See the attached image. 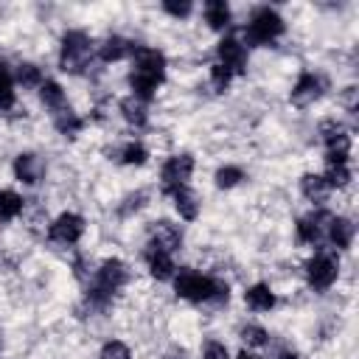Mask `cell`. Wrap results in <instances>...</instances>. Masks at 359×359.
<instances>
[{"label":"cell","mask_w":359,"mask_h":359,"mask_svg":"<svg viewBox=\"0 0 359 359\" xmlns=\"http://www.w3.org/2000/svg\"><path fill=\"white\" fill-rule=\"evenodd\" d=\"M165 79V53L157 48L135 45L132 50V73H129V87L132 95L140 98L143 104L151 101Z\"/></svg>","instance_id":"6da1fadb"},{"label":"cell","mask_w":359,"mask_h":359,"mask_svg":"<svg viewBox=\"0 0 359 359\" xmlns=\"http://www.w3.org/2000/svg\"><path fill=\"white\" fill-rule=\"evenodd\" d=\"M174 294L188 300V303H227L230 300V286L219 278L202 275L196 269H177L174 272Z\"/></svg>","instance_id":"7a4b0ae2"},{"label":"cell","mask_w":359,"mask_h":359,"mask_svg":"<svg viewBox=\"0 0 359 359\" xmlns=\"http://www.w3.org/2000/svg\"><path fill=\"white\" fill-rule=\"evenodd\" d=\"M129 283V266L121 258H107L98 264L93 283L87 286V300L93 306H107L115 292H121Z\"/></svg>","instance_id":"3957f363"},{"label":"cell","mask_w":359,"mask_h":359,"mask_svg":"<svg viewBox=\"0 0 359 359\" xmlns=\"http://www.w3.org/2000/svg\"><path fill=\"white\" fill-rule=\"evenodd\" d=\"M95 56V42L90 39L87 31H79V28H70L62 34V42H59V67L65 73H81Z\"/></svg>","instance_id":"277c9868"},{"label":"cell","mask_w":359,"mask_h":359,"mask_svg":"<svg viewBox=\"0 0 359 359\" xmlns=\"http://www.w3.org/2000/svg\"><path fill=\"white\" fill-rule=\"evenodd\" d=\"M283 31H286L283 17H280L272 6H258V8L250 14L247 25H244V45H252V48L272 45Z\"/></svg>","instance_id":"5b68a950"},{"label":"cell","mask_w":359,"mask_h":359,"mask_svg":"<svg viewBox=\"0 0 359 359\" xmlns=\"http://www.w3.org/2000/svg\"><path fill=\"white\" fill-rule=\"evenodd\" d=\"M303 272H306L309 289H314V292H328V289L337 283V278H339V261L334 258V252L320 250V252H314V255L306 261Z\"/></svg>","instance_id":"8992f818"},{"label":"cell","mask_w":359,"mask_h":359,"mask_svg":"<svg viewBox=\"0 0 359 359\" xmlns=\"http://www.w3.org/2000/svg\"><path fill=\"white\" fill-rule=\"evenodd\" d=\"M194 154H188V151H180V154H171L165 163H163V168H160V182H163V194H171V191H177V188H182V185H188V180H191V174H194Z\"/></svg>","instance_id":"52a82bcc"},{"label":"cell","mask_w":359,"mask_h":359,"mask_svg":"<svg viewBox=\"0 0 359 359\" xmlns=\"http://www.w3.org/2000/svg\"><path fill=\"white\" fill-rule=\"evenodd\" d=\"M84 227H87V222H84L81 213L65 210V213H59V216L48 224V238H50L53 244L73 247V244H79V238L84 236Z\"/></svg>","instance_id":"ba28073f"},{"label":"cell","mask_w":359,"mask_h":359,"mask_svg":"<svg viewBox=\"0 0 359 359\" xmlns=\"http://www.w3.org/2000/svg\"><path fill=\"white\" fill-rule=\"evenodd\" d=\"M216 56H219V65H224L233 76H241V73H247V59H250V53H247V45L238 39V36H222L219 39V45H216Z\"/></svg>","instance_id":"9c48e42d"},{"label":"cell","mask_w":359,"mask_h":359,"mask_svg":"<svg viewBox=\"0 0 359 359\" xmlns=\"http://www.w3.org/2000/svg\"><path fill=\"white\" fill-rule=\"evenodd\" d=\"M323 93H325L323 76H317V73H311V70H303V73L297 76V81L292 84L289 101H292L294 107H311L314 101L323 98Z\"/></svg>","instance_id":"30bf717a"},{"label":"cell","mask_w":359,"mask_h":359,"mask_svg":"<svg viewBox=\"0 0 359 359\" xmlns=\"http://www.w3.org/2000/svg\"><path fill=\"white\" fill-rule=\"evenodd\" d=\"M11 171H14V180H17V182H22V185H36V182L42 180V174H45V163H42V157L34 154V151H20V154L14 157Z\"/></svg>","instance_id":"8fae6325"},{"label":"cell","mask_w":359,"mask_h":359,"mask_svg":"<svg viewBox=\"0 0 359 359\" xmlns=\"http://www.w3.org/2000/svg\"><path fill=\"white\" fill-rule=\"evenodd\" d=\"M331 213L325 210H314L309 216H300L297 224H294V236L300 244H317L323 236H325V224H328Z\"/></svg>","instance_id":"7c38bea8"},{"label":"cell","mask_w":359,"mask_h":359,"mask_svg":"<svg viewBox=\"0 0 359 359\" xmlns=\"http://www.w3.org/2000/svg\"><path fill=\"white\" fill-rule=\"evenodd\" d=\"M320 140H323L325 151L351 154V135H348V129H345L339 121H334V118H328V121L320 123Z\"/></svg>","instance_id":"4fadbf2b"},{"label":"cell","mask_w":359,"mask_h":359,"mask_svg":"<svg viewBox=\"0 0 359 359\" xmlns=\"http://www.w3.org/2000/svg\"><path fill=\"white\" fill-rule=\"evenodd\" d=\"M182 227L180 224H171V222H157V227L151 230L149 236V244L146 247H154V250H163L168 255H174L180 247H182Z\"/></svg>","instance_id":"5bb4252c"},{"label":"cell","mask_w":359,"mask_h":359,"mask_svg":"<svg viewBox=\"0 0 359 359\" xmlns=\"http://www.w3.org/2000/svg\"><path fill=\"white\" fill-rule=\"evenodd\" d=\"M95 50H98V59H101V62L112 65V62H123V59H129L132 50H135V42L126 39V36H121V34H109L101 45H95Z\"/></svg>","instance_id":"9a60e30c"},{"label":"cell","mask_w":359,"mask_h":359,"mask_svg":"<svg viewBox=\"0 0 359 359\" xmlns=\"http://www.w3.org/2000/svg\"><path fill=\"white\" fill-rule=\"evenodd\" d=\"M353 236H356V227L348 216H331L328 224H325V238L331 247L337 250H348L353 244Z\"/></svg>","instance_id":"2e32d148"},{"label":"cell","mask_w":359,"mask_h":359,"mask_svg":"<svg viewBox=\"0 0 359 359\" xmlns=\"http://www.w3.org/2000/svg\"><path fill=\"white\" fill-rule=\"evenodd\" d=\"M143 261H146V269L154 280H171L177 266H174V255L163 252V250H154V247H146L143 250Z\"/></svg>","instance_id":"e0dca14e"},{"label":"cell","mask_w":359,"mask_h":359,"mask_svg":"<svg viewBox=\"0 0 359 359\" xmlns=\"http://www.w3.org/2000/svg\"><path fill=\"white\" fill-rule=\"evenodd\" d=\"M244 303H247V309L264 314V311H272V309H275L278 297H275V292L269 289V283H252V286L244 289Z\"/></svg>","instance_id":"ac0fdd59"},{"label":"cell","mask_w":359,"mask_h":359,"mask_svg":"<svg viewBox=\"0 0 359 359\" xmlns=\"http://www.w3.org/2000/svg\"><path fill=\"white\" fill-rule=\"evenodd\" d=\"M168 196L174 199V210L180 213V219H185V222H194V219L199 216V208H202V202H199V196H196V194H194L188 185H182V188L171 191Z\"/></svg>","instance_id":"d6986e66"},{"label":"cell","mask_w":359,"mask_h":359,"mask_svg":"<svg viewBox=\"0 0 359 359\" xmlns=\"http://www.w3.org/2000/svg\"><path fill=\"white\" fill-rule=\"evenodd\" d=\"M202 14H205L208 28H213V31H224V28H230L233 11H230V6H227L224 0H208L205 8H202Z\"/></svg>","instance_id":"ffe728a7"},{"label":"cell","mask_w":359,"mask_h":359,"mask_svg":"<svg viewBox=\"0 0 359 359\" xmlns=\"http://www.w3.org/2000/svg\"><path fill=\"white\" fill-rule=\"evenodd\" d=\"M300 194L309 199V202H314V205H323L325 199H328V194H331V188L325 185V180H323V174H303L300 177Z\"/></svg>","instance_id":"44dd1931"},{"label":"cell","mask_w":359,"mask_h":359,"mask_svg":"<svg viewBox=\"0 0 359 359\" xmlns=\"http://www.w3.org/2000/svg\"><path fill=\"white\" fill-rule=\"evenodd\" d=\"M118 109H121L123 121H126V123H132V126H137V129H143V126L149 123V109H146V104H143L140 98H135V95L121 98Z\"/></svg>","instance_id":"7402d4cb"},{"label":"cell","mask_w":359,"mask_h":359,"mask_svg":"<svg viewBox=\"0 0 359 359\" xmlns=\"http://www.w3.org/2000/svg\"><path fill=\"white\" fill-rule=\"evenodd\" d=\"M351 163L348 160H325V174H323V180H325V185L334 191V188H345L348 182H351Z\"/></svg>","instance_id":"603a6c76"},{"label":"cell","mask_w":359,"mask_h":359,"mask_svg":"<svg viewBox=\"0 0 359 359\" xmlns=\"http://www.w3.org/2000/svg\"><path fill=\"white\" fill-rule=\"evenodd\" d=\"M11 76H14V87H22V90H39V84L45 81L42 79V70L34 65V62H20L14 70H11Z\"/></svg>","instance_id":"cb8c5ba5"},{"label":"cell","mask_w":359,"mask_h":359,"mask_svg":"<svg viewBox=\"0 0 359 359\" xmlns=\"http://www.w3.org/2000/svg\"><path fill=\"white\" fill-rule=\"evenodd\" d=\"M36 93H39L42 107H48L50 112H59V109L65 107V87H62L56 79H45Z\"/></svg>","instance_id":"d4e9b609"},{"label":"cell","mask_w":359,"mask_h":359,"mask_svg":"<svg viewBox=\"0 0 359 359\" xmlns=\"http://www.w3.org/2000/svg\"><path fill=\"white\" fill-rule=\"evenodd\" d=\"M53 126H56L59 135H65V137H76V135L84 129V121H81L70 107H62L59 112H53Z\"/></svg>","instance_id":"484cf974"},{"label":"cell","mask_w":359,"mask_h":359,"mask_svg":"<svg viewBox=\"0 0 359 359\" xmlns=\"http://www.w3.org/2000/svg\"><path fill=\"white\" fill-rule=\"evenodd\" d=\"M25 208V199L17 194V191H8V188H0V219L3 222H11L22 213Z\"/></svg>","instance_id":"4316f807"},{"label":"cell","mask_w":359,"mask_h":359,"mask_svg":"<svg viewBox=\"0 0 359 359\" xmlns=\"http://www.w3.org/2000/svg\"><path fill=\"white\" fill-rule=\"evenodd\" d=\"M118 160L123 165H143L149 160V149L140 143V140H126L121 149H118Z\"/></svg>","instance_id":"83f0119b"},{"label":"cell","mask_w":359,"mask_h":359,"mask_svg":"<svg viewBox=\"0 0 359 359\" xmlns=\"http://www.w3.org/2000/svg\"><path fill=\"white\" fill-rule=\"evenodd\" d=\"M17 95H14V76L8 70V65L0 59V112H8L14 107Z\"/></svg>","instance_id":"f1b7e54d"},{"label":"cell","mask_w":359,"mask_h":359,"mask_svg":"<svg viewBox=\"0 0 359 359\" xmlns=\"http://www.w3.org/2000/svg\"><path fill=\"white\" fill-rule=\"evenodd\" d=\"M238 337H241V342L247 345V348H264V345H269V331L264 328V325H255V323H247V325H241L238 328Z\"/></svg>","instance_id":"f546056e"},{"label":"cell","mask_w":359,"mask_h":359,"mask_svg":"<svg viewBox=\"0 0 359 359\" xmlns=\"http://www.w3.org/2000/svg\"><path fill=\"white\" fill-rule=\"evenodd\" d=\"M244 180V168L241 165H219L216 168V174H213V182H216V188H222V191H227V188H236L238 182Z\"/></svg>","instance_id":"4dcf8cb0"},{"label":"cell","mask_w":359,"mask_h":359,"mask_svg":"<svg viewBox=\"0 0 359 359\" xmlns=\"http://www.w3.org/2000/svg\"><path fill=\"white\" fill-rule=\"evenodd\" d=\"M233 79H236V76H233L224 65H219V62L210 65V87H213L216 93H227L230 84H233Z\"/></svg>","instance_id":"1f68e13d"},{"label":"cell","mask_w":359,"mask_h":359,"mask_svg":"<svg viewBox=\"0 0 359 359\" xmlns=\"http://www.w3.org/2000/svg\"><path fill=\"white\" fill-rule=\"evenodd\" d=\"M98 359H132V348L121 339H109V342L101 345Z\"/></svg>","instance_id":"d6a6232c"},{"label":"cell","mask_w":359,"mask_h":359,"mask_svg":"<svg viewBox=\"0 0 359 359\" xmlns=\"http://www.w3.org/2000/svg\"><path fill=\"white\" fill-rule=\"evenodd\" d=\"M163 11L174 20H185L194 11V3L191 0H163Z\"/></svg>","instance_id":"836d02e7"},{"label":"cell","mask_w":359,"mask_h":359,"mask_svg":"<svg viewBox=\"0 0 359 359\" xmlns=\"http://www.w3.org/2000/svg\"><path fill=\"white\" fill-rule=\"evenodd\" d=\"M202 359H230V351H227V345L222 339H205Z\"/></svg>","instance_id":"e575fe53"},{"label":"cell","mask_w":359,"mask_h":359,"mask_svg":"<svg viewBox=\"0 0 359 359\" xmlns=\"http://www.w3.org/2000/svg\"><path fill=\"white\" fill-rule=\"evenodd\" d=\"M143 199H146V194H143V191H137V194H129V196L123 199V202H126V205H123V213H129L132 208H135V210H137V208H143Z\"/></svg>","instance_id":"d590c367"},{"label":"cell","mask_w":359,"mask_h":359,"mask_svg":"<svg viewBox=\"0 0 359 359\" xmlns=\"http://www.w3.org/2000/svg\"><path fill=\"white\" fill-rule=\"evenodd\" d=\"M165 359H188V353H185L182 348H171V351L165 353Z\"/></svg>","instance_id":"8d00e7d4"},{"label":"cell","mask_w":359,"mask_h":359,"mask_svg":"<svg viewBox=\"0 0 359 359\" xmlns=\"http://www.w3.org/2000/svg\"><path fill=\"white\" fill-rule=\"evenodd\" d=\"M236 359H264V356H258V353H252V351H247V348H244V351H238V353H236Z\"/></svg>","instance_id":"74e56055"},{"label":"cell","mask_w":359,"mask_h":359,"mask_svg":"<svg viewBox=\"0 0 359 359\" xmlns=\"http://www.w3.org/2000/svg\"><path fill=\"white\" fill-rule=\"evenodd\" d=\"M0 351H3V337H0Z\"/></svg>","instance_id":"f35d334b"}]
</instances>
